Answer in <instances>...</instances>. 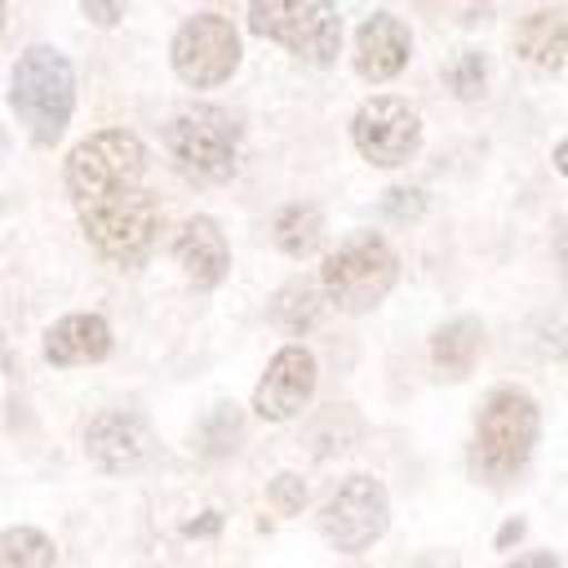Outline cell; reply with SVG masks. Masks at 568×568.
Instances as JSON below:
<instances>
[{
  "label": "cell",
  "mask_w": 568,
  "mask_h": 568,
  "mask_svg": "<svg viewBox=\"0 0 568 568\" xmlns=\"http://www.w3.org/2000/svg\"><path fill=\"white\" fill-rule=\"evenodd\" d=\"M9 102L22 120V129L40 146H53L62 138V129L71 124V111H75V71H71V62L53 44H31L13 67Z\"/></svg>",
  "instance_id": "obj_1"
},
{
  "label": "cell",
  "mask_w": 568,
  "mask_h": 568,
  "mask_svg": "<svg viewBox=\"0 0 568 568\" xmlns=\"http://www.w3.org/2000/svg\"><path fill=\"white\" fill-rule=\"evenodd\" d=\"M532 448H537V404L510 386L488 395L470 439V470L488 484H506L524 470Z\"/></svg>",
  "instance_id": "obj_2"
},
{
  "label": "cell",
  "mask_w": 568,
  "mask_h": 568,
  "mask_svg": "<svg viewBox=\"0 0 568 568\" xmlns=\"http://www.w3.org/2000/svg\"><path fill=\"white\" fill-rule=\"evenodd\" d=\"M142 173H146V146L129 129H98L84 142H75L67 155V191L80 209L133 191Z\"/></svg>",
  "instance_id": "obj_3"
},
{
  "label": "cell",
  "mask_w": 568,
  "mask_h": 568,
  "mask_svg": "<svg viewBox=\"0 0 568 568\" xmlns=\"http://www.w3.org/2000/svg\"><path fill=\"white\" fill-rule=\"evenodd\" d=\"M164 146L195 182H226L240 155V120L222 106H186L164 124Z\"/></svg>",
  "instance_id": "obj_4"
},
{
  "label": "cell",
  "mask_w": 568,
  "mask_h": 568,
  "mask_svg": "<svg viewBox=\"0 0 568 568\" xmlns=\"http://www.w3.org/2000/svg\"><path fill=\"white\" fill-rule=\"evenodd\" d=\"M395 280H399V257L373 231H359V235L342 240L324 257V271H320L324 297L333 306H342V311H368V306H377L390 293Z\"/></svg>",
  "instance_id": "obj_5"
},
{
  "label": "cell",
  "mask_w": 568,
  "mask_h": 568,
  "mask_svg": "<svg viewBox=\"0 0 568 568\" xmlns=\"http://www.w3.org/2000/svg\"><path fill=\"white\" fill-rule=\"evenodd\" d=\"M80 226L89 235V244L120 262V266H133L146 257L155 231H160V209H155V195L133 186V191H120V195H106L98 204H84L80 209Z\"/></svg>",
  "instance_id": "obj_6"
},
{
  "label": "cell",
  "mask_w": 568,
  "mask_h": 568,
  "mask_svg": "<svg viewBox=\"0 0 568 568\" xmlns=\"http://www.w3.org/2000/svg\"><path fill=\"white\" fill-rule=\"evenodd\" d=\"M169 58H173V71L182 84L217 89L231 80L235 62H240V36L222 13H195L178 27Z\"/></svg>",
  "instance_id": "obj_7"
},
{
  "label": "cell",
  "mask_w": 568,
  "mask_h": 568,
  "mask_svg": "<svg viewBox=\"0 0 568 568\" xmlns=\"http://www.w3.org/2000/svg\"><path fill=\"white\" fill-rule=\"evenodd\" d=\"M386 519H390V501H386V488L368 475H346L333 497L324 501L320 510V528L324 537L346 550V555H359L368 550L382 532H386Z\"/></svg>",
  "instance_id": "obj_8"
},
{
  "label": "cell",
  "mask_w": 568,
  "mask_h": 568,
  "mask_svg": "<svg viewBox=\"0 0 568 568\" xmlns=\"http://www.w3.org/2000/svg\"><path fill=\"white\" fill-rule=\"evenodd\" d=\"M248 27L306 62H333L342 44V27L328 4H248Z\"/></svg>",
  "instance_id": "obj_9"
},
{
  "label": "cell",
  "mask_w": 568,
  "mask_h": 568,
  "mask_svg": "<svg viewBox=\"0 0 568 568\" xmlns=\"http://www.w3.org/2000/svg\"><path fill=\"white\" fill-rule=\"evenodd\" d=\"M351 138L368 164L395 169V164L413 160V151L422 142V120L404 98H368L351 120Z\"/></svg>",
  "instance_id": "obj_10"
},
{
  "label": "cell",
  "mask_w": 568,
  "mask_h": 568,
  "mask_svg": "<svg viewBox=\"0 0 568 568\" xmlns=\"http://www.w3.org/2000/svg\"><path fill=\"white\" fill-rule=\"evenodd\" d=\"M311 390H315V355L306 346H284L266 364V373L253 390V413L262 422H288L306 408Z\"/></svg>",
  "instance_id": "obj_11"
},
{
  "label": "cell",
  "mask_w": 568,
  "mask_h": 568,
  "mask_svg": "<svg viewBox=\"0 0 568 568\" xmlns=\"http://www.w3.org/2000/svg\"><path fill=\"white\" fill-rule=\"evenodd\" d=\"M84 448H89V457H93L98 470L129 475V470H142L151 462L155 439H151V430H146L142 417L115 408V413H98L93 417V426L84 435Z\"/></svg>",
  "instance_id": "obj_12"
},
{
  "label": "cell",
  "mask_w": 568,
  "mask_h": 568,
  "mask_svg": "<svg viewBox=\"0 0 568 568\" xmlns=\"http://www.w3.org/2000/svg\"><path fill=\"white\" fill-rule=\"evenodd\" d=\"M408 49H413L408 27L395 13H373V18H364V27L355 36V71L364 80H390L404 71Z\"/></svg>",
  "instance_id": "obj_13"
},
{
  "label": "cell",
  "mask_w": 568,
  "mask_h": 568,
  "mask_svg": "<svg viewBox=\"0 0 568 568\" xmlns=\"http://www.w3.org/2000/svg\"><path fill=\"white\" fill-rule=\"evenodd\" d=\"M173 253H178V262L195 288H217L231 271V248H226V235L213 217H191L178 231Z\"/></svg>",
  "instance_id": "obj_14"
},
{
  "label": "cell",
  "mask_w": 568,
  "mask_h": 568,
  "mask_svg": "<svg viewBox=\"0 0 568 568\" xmlns=\"http://www.w3.org/2000/svg\"><path fill=\"white\" fill-rule=\"evenodd\" d=\"M111 351V324L102 315H62L44 333V359L53 368H75V364H98Z\"/></svg>",
  "instance_id": "obj_15"
},
{
  "label": "cell",
  "mask_w": 568,
  "mask_h": 568,
  "mask_svg": "<svg viewBox=\"0 0 568 568\" xmlns=\"http://www.w3.org/2000/svg\"><path fill=\"white\" fill-rule=\"evenodd\" d=\"M568 53V9H541L519 22V58L541 71H564Z\"/></svg>",
  "instance_id": "obj_16"
},
{
  "label": "cell",
  "mask_w": 568,
  "mask_h": 568,
  "mask_svg": "<svg viewBox=\"0 0 568 568\" xmlns=\"http://www.w3.org/2000/svg\"><path fill=\"white\" fill-rule=\"evenodd\" d=\"M271 235L288 257H311L324 244V217L311 204H284L271 222Z\"/></svg>",
  "instance_id": "obj_17"
},
{
  "label": "cell",
  "mask_w": 568,
  "mask_h": 568,
  "mask_svg": "<svg viewBox=\"0 0 568 568\" xmlns=\"http://www.w3.org/2000/svg\"><path fill=\"white\" fill-rule=\"evenodd\" d=\"M479 355V324L475 320H453L430 337V359L444 373H466Z\"/></svg>",
  "instance_id": "obj_18"
},
{
  "label": "cell",
  "mask_w": 568,
  "mask_h": 568,
  "mask_svg": "<svg viewBox=\"0 0 568 568\" xmlns=\"http://www.w3.org/2000/svg\"><path fill=\"white\" fill-rule=\"evenodd\" d=\"M0 568H53V541L31 524L0 532Z\"/></svg>",
  "instance_id": "obj_19"
},
{
  "label": "cell",
  "mask_w": 568,
  "mask_h": 568,
  "mask_svg": "<svg viewBox=\"0 0 568 568\" xmlns=\"http://www.w3.org/2000/svg\"><path fill=\"white\" fill-rule=\"evenodd\" d=\"M320 320V297L306 280H293L275 302H271V324L288 328V333H306Z\"/></svg>",
  "instance_id": "obj_20"
},
{
  "label": "cell",
  "mask_w": 568,
  "mask_h": 568,
  "mask_svg": "<svg viewBox=\"0 0 568 568\" xmlns=\"http://www.w3.org/2000/svg\"><path fill=\"white\" fill-rule=\"evenodd\" d=\"M484 84H488V75H484V58H479V53L453 58V67H448V89H453L457 98H479Z\"/></svg>",
  "instance_id": "obj_21"
},
{
  "label": "cell",
  "mask_w": 568,
  "mask_h": 568,
  "mask_svg": "<svg viewBox=\"0 0 568 568\" xmlns=\"http://www.w3.org/2000/svg\"><path fill=\"white\" fill-rule=\"evenodd\" d=\"M266 501H271V510L275 515H297L302 506H306V484H302V475H293V470H284V475H275L271 484H266Z\"/></svg>",
  "instance_id": "obj_22"
},
{
  "label": "cell",
  "mask_w": 568,
  "mask_h": 568,
  "mask_svg": "<svg viewBox=\"0 0 568 568\" xmlns=\"http://www.w3.org/2000/svg\"><path fill=\"white\" fill-rule=\"evenodd\" d=\"M382 204H386V209H422V195H417V191H390Z\"/></svg>",
  "instance_id": "obj_23"
},
{
  "label": "cell",
  "mask_w": 568,
  "mask_h": 568,
  "mask_svg": "<svg viewBox=\"0 0 568 568\" xmlns=\"http://www.w3.org/2000/svg\"><path fill=\"white\" fill-rule=\"evenodd\" d=\"M510 568H559V559H555V555H546V550H541V555H524V559H515V564H510Z\"/></svg>",
  "instance_id": "obj_24"
},
{
  "label": "cell",
  "mask_w": 568,
  "mask_h": 568,
  "mask_svg": "<svg viewBox=\"0 0 568 568\" xmlns=\"http://www.w3.org/2000/svg\"><path fill=\"white\" fill-rule=\"evenodd\" d=\"M84 13H89L93 22H115V18H120V9H93V4H89Z\"/></svg>",
  "instance_id": "obj_25"
},
{
  "label": "cell",
  "mask_w": 568,
  "mask_h": 568,
  "mask_svg": "<svg viewBox=\"0 0 568 568\" xmlns=\"http://www.w3.org/2000/svg\"><path fill=\"white\" fill-rule=\"evenodd\" d=\"M422 568H448V559L439 555V559H430V564H422Z\"/></svg>",
  "instance_id": "obj_26"
},
{
  "label": "cell",
  "mask_w": 568,
  "mask_h": 568,
  "mask_svg": "<svg viewBox=\"0 0 568 568\" xmlns=\"http://www.w3.org/2000/svg\"><path fill=\"white\" fill-rule=\"evenodd\" d=\"M0 31H4V4H0Z\"/></svg>",
  "instance_id": "obj_27"
}]
</instances>
